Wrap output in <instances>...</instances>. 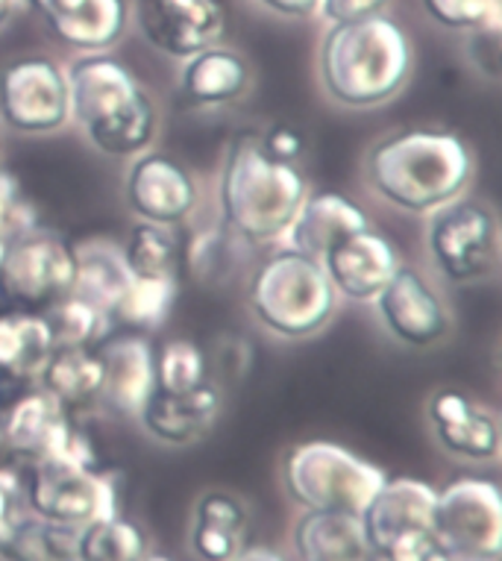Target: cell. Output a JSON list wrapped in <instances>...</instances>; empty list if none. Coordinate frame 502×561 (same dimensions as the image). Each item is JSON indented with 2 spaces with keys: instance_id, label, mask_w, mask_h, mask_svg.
Returning a JSON list of instances; mask_svg holds the SVG:
<instances>
[{
  "instance_id": "obj_1",
  "label": "cell",
  "mask_w": 502,
  "mask_h": 561,
  "mask_svg": "<svg viewBox=\"0 0 502 561\" xmlns=\"http://www.w3.org/2000/svg\"><path fill=\"white\" fill-rule=\"evenodd\" d=\"M474 176V150L447 129H400L379 138L365 159L370 192L397 213L421 218L465 197Z\"/></svg>"
},
{
  "instance_id": "obj_2",
  "label": "cell",
  "mask_w": 502,
  "mask_h": 561,
  "mask_svg": "<svg viewBox=\"0 0 502 561\" xmlns=\"http://www.w3.org/2000/svg\"><path fill=\"white\" fill-rule=\"evenodd\" d=\"M411 68L409 33L388 12L329 24L320 38V89L341 110L367 112L391 103L409 85Z\"/></svg>"
},
{
  "instance_id": "obj_3",
  "label": "cell",
  "mask_w": 502,
  "mask_h": 561,
  "mask_svg": "<svg viewBox=\"0 0 502 561\" xmlns=\"http://www.w3.org/2000/svg\"><path fill=\"white\" fill-rule=\"evenodd\" d=\"M309 192L311 185L300 168L271 157L259 133H238L229 141L218 201L224 227L241 244L279 248Z\"/></svg>"
},
{
  "instance_id": "obj_4",
  "label": "cell",
  "mask_w": 502,
  "mask_h": 561,
  "mask_svg": "<svg viewBox=\"0 0 502 561\" xmlns=\"http://www.w3.org/2000/svg\"><path fill=\"white\" fill-rule=\"evenodd\" d=\"M71 124L89 148L110 159H136L159 136V106L129 65L112 54H80L68 68Z\"/></svg>"
},
{
  "instance_id": "obj_5",
  "label": "cell",
  "mask_w": 502,
  "mask_h": 561,
  "mask_svg": "<svg viewBox=\"0 0 502 561\" xmlns=\"http://www.w3.org/2000/svg\"><path fill=\"white\" fill-rule=\"evenodd\" d=\"M335 288L318 259L279 244L247 279V309L274 339H315L339 312Z\"/></svg>"
},
{
  "instance_id": "obj_6",
  "label": "cell",
  "mask_w": 502,
  "mask_h": 561,
  "mask_svg": "<svg viewBox=\"0 0 502 561\" xmlns=\"http://www.w3.org/2000/svg\"><path fill=\"white\" fill-rule=\"evenodd\" d=\"M279 477L288 500L303 512L362 517L388 473L374 461L347 450L344 444L303 442L285 453Z\"/></svg>"
},
{
  "instance_id": "obj_7",
  "label": "cell",
  "mask_w": 502,
  "mask_h": 561,
  "mask_svg": "<svg viewBox=\"0 0 502 561\" xmlns=\"http://www.w3.org/2000/svg\"><path fill=\"white\" fill-rule=\"evenodd\" d=\"M423 244L432 267L453 286H479L500 274V218L484 201L465 194L441 206L426 218Z\"/></svg>"
},
{
  "instance_id": "obj_8",
  "label": "cell",
  "mask_w": 502,
  "mask_h": 561,
  "mask_svg": "<svg viewBox=\"0 0 502 561\" xmlns=\"http://www.w3.org/2000/svg\"><path fill=\"white\" fill-rule=\"evenodd\" d=\"M24 500L30 515L38 520L82 529L118 512V485L98 459L54 456L30 465Z\"/></svg>"
},
{
  "instance_id": "obj_9",
  "label": "cell",
  "mask_w": 502,
  "mask_h": 561,
  "mask_svg": "<svg viewBox=\"0 0 502 561\" xmlns=\"http://www.w3.org/2000/svg\"><path fill=\"white\" fill-rule=\"evenodd\" d=\"M435 488L421 479H385L362 512V526L376 559L435 561L441 543L432 529Z\"/></svg>"
},
{
  "instance_id": "obj_10",
  "label": "cell",
  "mask_w": 502,
  "mask_h": 561,
  "mask_svg": "<svg viewBox=\"0 0 502 561\" xmlns=\"http://www.w3.org/2000/svg\"><path fill=\"white\" fill-rule=\"evenodd\" d=\"M73 244L42 224L7 241L0 256V300L10 309L45 312L59 297L71 295Z\"/></svg>"
},
{
  "instance_id": "obj_11",
  "label": "cell",
  "mask_w": 502,
  "mask_h": 561,
  "mask_svg": "<svg viewBox=\"0 0 502 561\" xmlns=\"http://www.w3.org/2000/svg\"><path fill=\"white\" fill-rule=\"evenodd\" d=\"M0 121L19 136H54L71 124L68 75L54 56L27 54L0 68Z\"/></svg>"
},
{
  "instance_id": "obj_12",
  "label": "cell",
  "mask_w": 502,
  "mask_h": 561,
  "mask_svg": "<svg viewBox=\"0 0 502 561\" xmlns=\"http://www.w3.org/2000/svg\"><path fill=\"white\" fill-rule=\"evenodd\" d=\"M432 529L441 547L470 559L500 561L502 494L493 479L458 477L435 488Z\"/></svg>"
},
{
  "instance_id": "obj_13",
  "label": "cell",
  "mask_w": 502,
  "mask_h": 561,
  "mask_svg": "<svg viewBox=\"0 0 502 561\" xmlns=\"http://www.w3.org/2000/svg\"><path fill=\"white\" fill-rule=\"evenodd\" d=\"M0 450L27 465L54 456L98 459L89 438L73 424V414L36 382L12 397L0 412Z\"/></svg>"
},
{
  "instance_id": "obj_14",
  "label": "cell",
  "mask_w": 502,
  "mask_h": 561,
  "mask_svg": "<svg viewBox=\"0 0 502 561\" xmlns=\"http://www.w3.org/2000/svg\"><path fill=\"white\" fill-rule=\"evenodd\" d=\"M129 19L156 54L174 62L227 38V0H133Z\"/></svg>"
},
{
  "instance_id": "obj_15",
  "label": "cell",
  "mask_w": 502,
  "mask_h": 561,
  "mask_svg": "<svg viewBox=\"0 0 502 561\" xmlns=\"http://www.w3.org/2000/svg\"><path fill=\"white\" fill-rule=\"evenodd\" d=\"M370 306L383 330L409 350L438 347L456 327L447 297L432 286L430 276L406 262Z\"/></svg>"
},
{
  "instance_id": "obj_16",
  "label": "cell",
  "mask_w": 502,
  "mask_h": 561,
  "mask_svg": "<svg viewBox=\"0 0 502 561\" xmlns=\"http://www.w3.org/2000/svg\"><path fill=\"white\" fill-rule=\"evenodd\" d=\"M124 197H127L129 213L136 215L138 221L176 230L197 209L201 188L183 162H176L168 153L145 150L141 157L129 159Z\"/></svg>"
},
{
  "instance_id": "obj_17",
  "label": "cell",
  "mask_w": 502,
  "mask_h": 561,
  "mask_svg": "<svg viewBox=\"0 0 502 561\" xmlns=\"http://www.w3.org/2000/svg\"><path fill=\"white\" fill-rule=\"evenodd\" d=\"M426 421H430V433L438 450L447 453L449 459L476 465V468H488L500 461V417L482 400L458 388H441L426 403Z\"/></svg>"
},
{
  "instance_id": "obj_18",
  "label": "cell",
  "mask_w": 502,
  "mask_h": 561,
  "mask_svg": "<svg viewBox=\"0 0 502 561\" xmlns=\"http://www.w3.org/2000/svg\"><path fill=\"white\" fill-rule=\"evenodd\" d=\"M73 54H110L129 27V0H21Z\"/></svg>"
},
{
  "instance_id": "obj_19",
  "label": "cell",
  "mask_w": 502,
  "mask_h": 561,
  "mask_svg": "<svg viewBox=\"0 0 502 561\" xmlns=\"http://www.w3.org/2000/svg\"><path fill=\"white\" fill-rule=\"evenodd\" d=\"M320 265L327 271L335 295L350 304L370 306L402 267V256L388 236L367 227L339 241L320 259Z\"/></svg>"
},
{
  "instance_id": "obj_20",
  "label": "cell",
  "mask_w": 502,
  "mask_h": 561,
  "mask_svg": "<svg viewBox=\"0 0 502 561\" xmlns=\"http://www.w3.org/2000/svg\"><path fill=\"white\" fill-rule=\"evenodd\" d=\"M220 409H224V394L215 382H203L201 388L171 394L159 391L147 397L145 405L138 409L136 421L147 438L164 447H192L203 442L212 433V426L218 424Z\"/></svg>"
},
{
  "instance_id": "obj_21",
  "label": "cell",
  "mask_w": 502,
  "mask_h": 561,
  "mask_svg": "<svg viewBox=\"0 0 502 561\" xmlns=\"http://www.w3.org/2000/svg\"><path fill=\"white\" fill-rule=\"evenodd\" d=\"M103 368L101 405L136 417L156 388V347L145 332H115L98 344Z\"/></svg>"
},
{
  "instance_id": "obj_22",
  "label": "cell",
  "mask_w": 502,
  "mask_h": 561,
  "mask_svg": "<svg viewBox=\"0 0 502 561\" xmlns=\"http://www.w3.org/2000/svg\"><path fill=\"white\" fill-rule=\"evenodd\" d=\"M176 89L194 112L227 110L253 89V65L241 50L218 42L185 59Z\"/></svg>"
},
{
  "instance_id": "obj_23",
  "label": "cell",
  "mask_w": 502,
  "mask_h": 561,
  "mask_svg": "<svg viewBox=\"0 0 502 561\" xmlns=\"http://www.w3.org/2000/svg\"><path fill=\"white\" fill-rule=\"evenodd\" d=\"M250 512L232 491L209 488L194 503L189 552L197 561H232L247 547Z\"/></svg>"
},
{
  "instance_id": "obj_24",
  "label": "cell",
  "mask_w": 502,
  "mask_h": 561,
  "mask_svg": "<svg viewBox=\"0 0 502 561\" xmlns=\"http://www.w3.org/2000/svg\"><path fill=\"white\" fill-rule=\"evenodd\" d=\"M367 227L370 221L356 201L339 192H309L283 244L320 262L339 241Z\"/></svg>"
},
{
  "instance_id": "obj_25",
  "label": "cell",
  "mask_w": 502,
  "mask_h": 561,
  "mask_svg": "<svg viewBox=\"0 0 502 561\" xmlns=\"http://www.w3.org/2000/svg\"><path fill=\"white\" fill-rule=\"evenodd\" d=\"M294 552L297 561H374L358 515L339 512H306L294 524Z\"/></svg>"
},
{
  "instance_id": "obj_26",
  "label": "cell",
  "mask_w": 502,
  "mask_h": 561,
  "mask_svg": "<svg viewBox=\"0 0 502 561\" xmlns=\"http://www.w3.org/2000/svg\"><path fill=\"white\" fill-rule=\"evenodd\" d=\"M129 267L121 244L110 239H89L73 244V283L71 295L101 309L106 318L118 306L129 286Z\"/></svg>"
},
{
  "instance_id": "obj_27",
  "label": "cell",
  "mask_w": 502,
  "mask_h": 561,
  "mask_svg": "<svg viewBox=\"0 0 502 561\" xmlns=\"http://www.w3.org/2000/svg\"><path fill=\"white\" fill-rule=\"evenodd\" d=\"M54 353V341L45 318L24 309L0 312V382H24L33 386Z\"/></svg>"
},
{
  "instance_id": "obj_28",
  "label": "cell",
  "mask_w": 502,
  "mask_h": 561,
  "mask_svg": "<svg viewBox=\"0 0 502 561\" xmlns=\"http://www.w3.org/2000/svg\"><path fill=\"white\" fill-rule=\"evenodd\" d=\"M38 388H45L56 403H62L77 417L92 405H101L103 368L101 356L94 347H68L54 350L50 359L36 379Z\"/></svg>"
},
{
  "instance_id": "obj_29",
  "label": "cell",
  "mask_w": 502,
  "mask_h": 561,
  "mask_svg": "<svg viewBox=\"0 0 502 561\" xmlns=\"http://www.w3.org/2000/svg\"><path fill=\"white\" fill-rule=\"evenodd\" d=\"M176 279L159 276H129L127 291L121 295L118 306L112 309V327H124L129 332L159 330L176 304Z\"/></svg>"
},
{
  "instance_id": "obj_30",
  "label": "cell",
  "mask_w": 502,
  "mask_h": 561,
  "mask_svg": "<svg viewBox=\"0 0 502 561\" xmlns=\"http://www.w3.org/2000/svg\"><path fill=\"white\" fill-rule=\"evenodd\" d=\"M121 250H124V262H127L133 276H159V279H176L180 283L183 244H180L176 230H171V227L138 221L129 230Z\"/></svg>"
},
{
  "instance_id": "obj_31",
  "label": "cell",
  "mask_w": 502,
  "mask_h": 561,
  "mask_svg": "<svg viewBox=\"0 0 502 561\" xmlns=\"http://www.w3.org/2000/svg\"><path fill=\"white\" fill-rule=\"evenodd\" d=\"M38 314L45 318L54 350L98 347L112 332V321L101 309H94L92 304H85L73 295L59 297L56 304H50L45 312Z\"/></svg>"
},
{
  "instance_id": "obj_32",
  "label": "cell",
  "mask_w": 502,
  "mask_h": 561,
  "mask_svg": "<svg viewBox=\"0 0 502 561\" xmlns=\"http://www.w3.org/2000/svg\"><path fill=\"white\" fill-rule=\"evenodd\" d=\"M145 556V533L118 512L77 533V561H141Z\"/></svg>"
},
{
  "instance_id": "obj_33",
  "label": "cell",
  "mask_w": 502,
  "mask_h": 561,
  "mask_svg": "<svg viewBox=\"0 0 502 561\" xmlns=\"http://www.w3.org/2000/svg\"><path fill=\"white\" fill-rule=\"evenodd\" d=\"M77 533L27 515L0 547V561H77Z\"/></svg>"
},
{
  "instance_id": "obj_34",
  "label": "cell",
  "mask_w": 502,
  "mask_h": 561,
  "mask_svg": "<svg viewBox=\"0 0 502 561\" xmlns=\"http://www.w3.org/2000/svg\"><path fill=\"white\" fill-rule=\"evenodd\" d=\"M203 382H209V359L194 341H164L162 347L156 350V388L159 391L183 394V391L201 388Z\"/></svg>"
},
{
  "instance_id": "obj_35",
  "label": "cell",
  "mask_w": 502,
  "mask_h": 561,
  "mask_svg": "<svg viewBox=\"0 0 502 561\" xmlns=\"http://www.w3.org/2000/svg\"><path fill=\"white\" fill-rule=\"evenodd\" d=\"M423 15L447 33L502 27V0H421Z\"/></svg>"
},
{
  "instance_id": "obj_36",
  "label": "cell",
  "mask_w": 502,
  "mask_h": 561,
  "mask_svg": "<svg viewBox=\"0 0 502 561\" xmlns=\"http://www.w3.org/2000/svg\"><path fill=\"white\" fill-rule=\"evenodd\" d=\"M33 227H38L36 206L19 183V176L0 168V241L19 239Z\"/></svg>"
},
{
  "instance_id": "obj_37",
  "label": "cell",
  "mask_w": 502,
  "mask_h": 561,
  "mask_svg": "<svg viewBox=\"0 0 502 561\" xmlns=\"http://www.w3.org/2000/svg\"><path fill=\"white\" fill-rule=\"evenodd\" d=\"M27 500H24V479L10 468H0V547L10 541V535L27 517Z\"/></svg>"
},
{
  "instance_id": "obj_38",
  "label": "cell",
  "mask_w": 502,
  "mask_h": 561,
  "mask_svg": "<svg viewBox=\"0 0 502 561\" xmlns=\"http://www.w3.org/2000/svg\"><path fill=\"white\" fill-rule=\"evenodd\" d=\"M500 33L502 27L467 33V59L476 68V75L488 77V80H500Z\"/></svg>"
},
{
  "instance_id": "obj_39",
  "label": "cell",
  "mask_w": 502,
  "mask_h": 561,
  "mask_svg": "<svg viewBox=\"0 0 502 561\" xmlns=\"http://www.w3.org/2000/svg\"><path fill=\"white\" fill-rule=\"evenodd\" d=\"M391 0H320L318 19L329 24H344V21L370 19V15H383Z\"/></svg>"
},
{
  "instance_id": "obj_40",
  "label": "cell",
  "mask_w": 502,
  "mask_h": 561,
  "mask_svg": "<svg viewBox=\"0 0 502 561\" xmlns=\"http://www.w3.org/2000/svg\"><path fill=\"white\" fill-rule=\"evenodd\" d=\"M259 138H262V145L271 157L279 159V162H292V165L300 162L303 150H306V138L288 124H276L267 133H259Z\"/></svg>"
},
{
  "instance_id": "obj_41",
  "label": "cell",
  "mask_w": 502,
  "mask_h": 561,
  "mask_svg": "<svg viewBox=\"0 0 502 561\" xmlns=\"http://www.w3.org/2000/svg\"><path fill=\"white\" fill-rule=\"evenodd\" d=\"M259 7L283 21L318 19L320 0H256Z\"/></svg>"
},
{
  "instance_id": "obj_42",
  "label": "cell",
  "mask_w": 502,
  "mask_h": 561,
  "mask_svg": "<svg viewBox=\"0 0 502 561\" xmlns=\"http://www.w3.org/2000/svg\"><path fill=\"white\" fill-rule=\"evenodd\" d=\"M232 561H288L285 556H279L276 550H267V547H244Z\"/></svg>"
},
{
  "instance_id": "obj_43",
  "label": "cell",
  "mask_w": 502,
  "mask_h": 561,
  "mask_svg": "<svg viewBox=\"0 0 502 561\" xmlns=\"http://www.w3.org/2000/svg\"><path fill=\"white\" fill-rule=\"evenodd\" d=\"M19 7H21V0H0V33L10 27V21L15 19Z\"/></svg>"
},
{
  "instance_id": "obj_44",
  "label": "cell",
  "mask_w": 502,
  "mask_h": 561,
  "mask_svg": "<svg viewBox=\"0 0 502 561\" xmlns=\"http://www.w3.org/2000/svg\"><path fill=\"white\" fill-rule=\"evenodd\" d=\"M435 561H482V559H470V556H461V552H453L447 547H441L438 559Z\"/></svg>"
},
{
  "instance_id": "obj_45",
  "label": "cell",
  "mask_w": 502,
  "mask_h": 561,
  "mask_svg": "<svg viewBox=\"0 0 502 561\" xmlns=\"http://www.w3.org/2000/svg\"><path fill=\"white\" fill-rule=\"evenodd\" d=\"M141 561H171V559H164V556H145Z\"/></svg>"
},
{
  "instance_id": "obj_46",
  "label": "cell",
  "mask_w": 502,
  "mask_h": 561,
  "mask_svg": "<svg viewBox=\"0 0 502 561\" xmlns=\"http://www.w3.org/2000/svg\"><path fill=\"white\" fill-rule=\"evenodd\" d=\"M3 248H7V241H0V256H3Z\"/></svg>"
}]
</instances>
